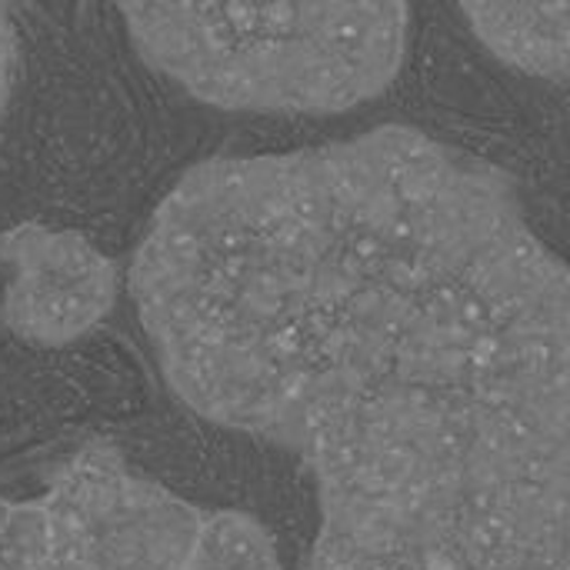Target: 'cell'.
I'll list each match as a JSON object with an SVG mask.
<instances>
[{
    "label": "cell",
    "instance_id": "3",
    "mask_svg": "<svg viewBox=\"0 0 570 570\" xmlns=\"http://www.w3.org/2000/svg\"><path fill=\"white\" fill-rule=\"evenodd\" d=\"M43 508L37 570H180L204 511L134 474L110 444L77 451Z\"/></svg>",
    "mask_w": 570,
    "mask_h": 570
},
{
    "label": "cell",
    "instance_id": "2",
    "mask_svg": "<svg viewBox=\"0 0 570 570\" xmlns=\"http://www.w3.org/2000/svg\"><path fill=\"white\" fill-rule=\"evenodd\" d=\"M137 57L220 110L344 114L404 67L407 3H124Z\"/></svg>",
    "mask_w": 570,
    "mask_h": 570
},
{
    "label": "cell",
    "instance_id": "1",
    "mask_svg": "<svg viewBox=\"0 0 570 570\" xmlns=\"http://www.w3.org/2000/svg\"><path fill=\"white\" fill-rule=\"evenodd\" d=\"M130 297L177 401L294 451L307 570H570V281L514 180L424 130L210 157Z\"/></svg>",
    "mask_w": 570,
    "mask_h": 570
},
{
    "label": "cell",
    "instance_id": "6",
    "mask_svg": "<svg viewBox=\"0 0 570 570\" xmlns=\"http://www.w3.org/2000/svg\"><path fill=\"white\" fill-rule=\"evenodd\" d=\"M180 570H284L267 528L244 511H204Z\"/></svg>",
    "mask_w": 570,
    "mask_h": 570
},
{
    "label": "cell",
    "instance_id": "7",
    "mask_svg": "<svg viewBox=\"0 0 570 570\" xmlns=\"http://www.w3.org/2000/svg\"><path fill=\"white\" fill-rule=\"evenodd\" d=\"M17 70H20V37L13 13L0 3V120L10 107L13 87H17Z\"/></svg>",
    "mask_w": 570,
    "mask_h": 570
},
{
    "label": "cell",
    "instance_id": "4",
    "mask_svg": "<svg viewBox=\"0 0 570 570\" xmlns=\"http://www.w3.org/2000/svg\"><path fill=\"white\" fill-rule=\"evenodd\" d=\"M7 327L37 347H63L90 334L117 301V267L83 234L23 220L0 234Z\"/></svg>",
    "mask_w": 570,
    "mask_h": 570
},
{
    "label": "cell",
    "instance_id": "5",
    "mask_svg": "<svg viewBox=\"0 0 570 570\" xmlns=\"http://www.w3.org/2000/svg\"><path fill=\"white\" fill-rule=\"evenodd\" d=\"M471 33L511 70L564 80L570 53V3H461Z\"/></svg>",
    "mask_w": 570,
    "mask_h": 570
}]
</instances>
